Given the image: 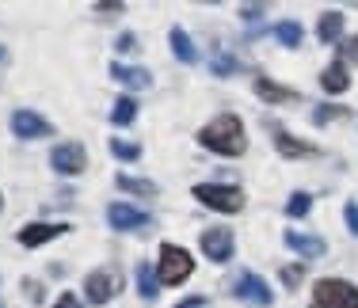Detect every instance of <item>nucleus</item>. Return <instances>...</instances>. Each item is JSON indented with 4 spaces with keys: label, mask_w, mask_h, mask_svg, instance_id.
Returning a JSON list of instances; mask_svg holds the SVG:
<instances>
[{
    "label": "nucleus",
    "mask_w": 358,
    "mask_h": 308,
    "mask_svg": "<svg viewBox=\"0 0 358 308\" xmlns=\"http://www.w3.org/2000/svg\"><path fill=\"white\" fill-rule=\"evenodd\" d=\"M199 141H202V149L217 152V156H241L244 145H248L244 141V130H241V118H233V115H217L199 133Z\"/></svg>",
    "instance_id": "1"
},
{
    "label": "nucleus",
    "mask_w": 358,
    "mask_h": 308,
    "mask_svg": "<svg viewBox=\"0 0 358 308\" xmlns=\"http://www.w3.org/2000/svg\"><path fill=\"white\" fill-rule=\"evenodd\" d=\"M309 308H358V289L351 281H339V278H324L313 286V301Z\"/></svg>",
    "instance_id": "2"
},
{
    "label": "nucleus",
    "mask_w": 358,
    "mask_h": 308,
    "mask_svg": "<svg viewBox=\"0 0 358 308\" xmlns=\"http://www.w3.org/2000/svg\"><path fill=\"white\" fill-rule=\"evenodd\" d=\"M191 270H194L191 251H183V247H176V244L160 247V259H157L160 286H179V281H187V274H191Z\"/></svg>",
    "instance_id": "3"
},
{
    "label": "nucleus",
    "mask_w": 358,
    "mask_h": 308,
    "mask_svg": "<svg viewBox=\"0 0 358 308\" xmlns=\"http://www.w3.org/2000/svg\"><path fill=\"white\" fill-rule=\"evenodd\" d=\"M194 198L217 213H241L244 210V191L241 186H217V183H199L194 186Z\"/></svg>",
    "instance_id": "4"
},
{
    "label": "nucleus",
    "mask_w": 358,
    "mask_h": 308,
    "mask_svg": "<svg viewBox=\"0 0 358 308\" xmlns=\"http://www.w3.org/2000/svg\"><path fill=\"white\" fill-rule=\"evenodd\" d=\"M84 289H88V301H92V305H107L110 297L122 289V270H118V267H103V270L88 274Z\"/></svg>",
    "instance_id": "5"
},
{
    "label": "nucleus",
    "mask_w": 358,
    "mask_h": 308,
    "mask_svg": "<svg viewBox=\"0 0 358 308\" xmlns=\"http://www.w3.org/2000/svg\"><path fill=\"white\" fill-rule=\"evenodd\" d=\"M50 164H54V171H62V175H80L88 168V156H84V149L76 141H65L50 152Z\"/></svg>",
    "instance_id": "6"
},
{
    "label": "nucleus",
    "mask_w": 358,
    "mask_h": 308,
    "mask_svg": "<svg viewBox=\"0 0 358 308\" xmlns=\"http://www.w3.org/2000/svg\"><path fill=\"white\" fill-rule=\"evenodd\" d=\"M233 293L241 297V301L259 305V308H267L271 301H275V293L267 289V281H263V278H255V274H241V278H236V286H233Z\"/></svg>",
    "instance_id": "7"
},
{
    "label": "nucleus",
    "mask_w": 358,
    "mask_h": 308,
    "mask_svg": "<svg viewBox=\"0 0 358 308\" xmlns=\"http://www.w3.org/2000/svg\"><path fill=\"white\" fill-rule=\"evenodd\" d=\"M202 251L214 263H229L233 259V233H229V228H210V233H202Z\"/></svg>",
    "instance_id": "8"
},
{
    "label": "nucleus",
    "mask_w": 358,
    "mask_h": 308,
    "mask_svg": "<svg viewBox=\"0 0 358 308\" xmlns=\"http://www.w3.org/2000/svg\"><path fill=\"white\" fill-rule=\"evenodd\" d=\"M12 130H15V137L31 141V137H50V122H46V118H38L35 110H15V115H12Z\"/></svg>",
    "instance_id": "9"
},
{
    "label": "nucleus",
    "mask_w": 358,
    "mask_h": 308,
    "mask_svg": "<svg viewBox=\"0 0 358 308\" xmlns=\"http://www.w3.org/2000/svg\"><path fill=\"white\" fill-rule=\"evenodd\" d=\"M107 217H110V225L122 228V233H126V228H145V225H149V213L134 210V205H126V202H115L107 210Z\"/></svg>",
    "instance_id": "10"
},
{
    "label": "nucleus",
    "mask_w": 358,
    "mask_h": 308,
    "mask_svg": "<svg viewBox=\"0 0 358 308\" xmlns=\"http://www.w3.org/2000/svg\"><path fill=\"white\" fill-rule=\"evenodd\" d=\"M286 244L294 247L297 255H305V259H320V255L328 251V244H324L320 236H301V233H286Z\"/></svg>",
    "instance_id": "11"
},
{
    "label": "nucleus",
    "mask_w": 358,
    "mask_h": 308,
    "mask_svg": "<svg viewBox=\"0 0 358 308\" xmlns=\"http://www.w3.org/2000/svg\"><path fill=\"white\" fill-rule=\"evenodd\" d=\"M62 233H65V225H27V228H20V244L38 247V244H46V240H54Z\"/></svg>",
    "instance_id": "12"
},
{
    "label": "nucleus",
    "mask_w": 358,
    "mask_h": 308,
    "mask_svg": "<svg viewBox=\"0 0 358 308\" xmlns=\"http://www.w3.org/2000/svg\"><path fill=\"white\" fill-rule=\"evenodd\" d=\"M255 91H259V99H267V103H294L297 99V91L282 88V84H271L267 76H255Z\"/></svg>",
    "instance_id": "13"
},
{
    "label": "nucleus",
    "mask_w": 358,
    "mask_h": 308,
    "mask_svg": "<svg viewBox=\"0 0 358 308\" xmlns=\"http://www.w3.org/2000/svg\"><path fill=\"white\" fill-rule=\"evenodd\" d=\"M110 76H115L118 84H126V88H149L152 84V76L145 73V68H126V65H110Z\"/></svg>",
    "instance_id": "14"
},
{
    "label": "nucleus",
    "mask_w": 358,
    "mask_h": 308,
    "mask_svg": "<svg viewBox=\"0 0 358 308\" xmlns=\"http://www.w3.org/2000/svg\"><path fill=\"white\" fill-rule=\"evenodd\" d=\"M320 84H324V91H347V84H351V76H347V65L343 61H331L328 68H324V76H320Z\"/></svg>",
    "instance_id": "15"
},
{
    "label": "nucleus",
    "mask_w": 358,
    "mask_h": 308,
    "mask_svg": "<svg viewBox=\"0 0 358 308\" xmlns=\"http://www.w3.org/2000/svg\"><path fill=\"white\" fill-rule=\"evenodd\" d=\"M172 50H176V57H179V61H187V65H191L194 57H199V50H194L191 34H187L183 27H172Z\"/></svg>",
    "instance_id": "16"
},
{
    "label": "nucleus",
    "mask_w": 358,
    "mask_h": 308,
    "mask_svg": "<svg viewBox=\"0 0 358 308\" xmlns=\"http://www.w3.org/2000/svg\"><path fill=\"white\" fill-rule=\"evenodd\" d=\"M118 186H122L126 194H138V198H152L157 194V183H149V179H134V175H118L115 179Z\"/></svg>",
    "instance_id": "17"
},
{
    "label": "nucleus",
    "mask_w": 358,
    "mask_h": 308,
    "mask_svg": "<svg viewBox=\"0 0 358 308\" xmlns=\"http://www.w3.org/2000/svg\"><path fill=\"white\" fill-rule=\"evenodd\" d=\"M339 31H343V15H339V12H324L320 27H317L320 42H336V38H339Z\"/></svg>",
    "instance_id": "18"
},
{
    "label": "nucleus",
    "mask_w": 358,
    "mask_h": 308,
    "mask_svg": "<svg viewBox=\"0 0 358 308\" xmlns=\"http://www.w3.org/2000/svg\"><path fill=\"white\" fill-rule=\"evenodd\" d=\"M157 281H160V274L152 270L149 263H141V267H138V289H141L145 301H152V297H157Z\"/></svg>",
    "instance_id": "19"
},
{
    "label": "nucleus",
    "mask_w": 358,
    "mask_h": 308,
    "mask_svg": "<svg viewBox=\"0 0 358 308\" xmlns=\"http://www.w3.org/2000/svg\"><path fill=\"white\" fill-rule=\"evenodd\" d=\"M275 145H278V152H282V156H309V152H313V145L297 141V137H289V133H278Z\"/></svg>",
    "instance_id": "20"
},
{
    "label": "nucleus",
    "mask_w": 358,
    "mask_h": 308,
    "mask_svg": "<svg viewBox=\"0 0 358 308\" xmlns=\"http://www.w3.org/2000/svg\"><path fill=\"white\" fill-rule=\"evenodd\" d=\"M134 115H138V103L122 96V99L115 103V110H110V122H115V126H130V122H134Z\"/></svg>",
    "instance_id": "21"
},
{
    "label": "nucleus",
    "mask_w": 358,
    "mask_h": 308,
    "mask_svg": "<svg viewBox=\"0 0 358 308\" xmlns=\"http://www.w3.org/2000/svg\"><path fill=\"white\" fill-rule=\"evenodd\" d=\"M275 38L282 42V46H301V27H297L294 20H286V23L275 27Z\"/></svg>",
    "instance_id": "22"
},
{
    "label": "nucleus",
    "mask_w": 358,
    "mask_h": 308,
    "mask_svg": "<svg viewBox=\"0 0 358 308\" xmlns=\"http://www.w3.org/2000/svg\"><path fill=\"white\" fill-rule=\"evenodd\" d=\"M110 152H115L118 160H138L141 156V149L134 141H122V137H115V141H110Z\"/></svg>",
    "instance_id": "23"
},
{
    "label": "nucleus",
    "mask_w": 358,
    "mask_h": 308,
    "mask_svg": "<svg viewBox=\"0 0 358 308\" xmlns=\"http://www.w3.org/2000/svg\"><path fill=\"white\" fill-rule=\"evenodd\" d=\"M210 68H214L217 76H229V73H236V61L225 54V50H214V57H210Z\"/></svg>",
    "instance_id": "24"
},
{
    "label": "nucleus",
    "mask_w": 358,
    "mask_h": 308,
    "mask_svg": "<svg viewBox=\"0 0 358 308\" xmlns=\"http://www.w3.org/2000/svg\"><path fill=\"white\" fill-rule=\"evenodd\" d=\"M309 205H313V198H309L305 191H297V194H289L286 213H289V217H305V213H309Z\"/></svg>",
    "instance_id": "25"
},
{
    "label": "nucleus",
    "mask_w": 358,
    "mask_h": 308,
    "mask_svg": "<svg viewBox=\"0 0 358 308\" xmlns=\"http://www.w3.org/2000/svg\"><path fill=\"white\" fill-rule=\"evenodd\" d=\"M331 118H347V107H320V110H313V122H317V126H328Z\"/></svg>",
    "instance_id": "26"
},
{
    "label": "nucleus",
    "mask_w": 358,
    "mask_h": 308,
    "mask_svg": "<svg viewBox=\"0 0 358 308\" xmlns=\"http://www.w3.org/2000/svg\"><path fill=\"white\" fill-rule=\"evenodd\" d=\"M122 8H126V4H118V0H99L96 12H99V15H118Z\"/></svg>",
    "instance_id": "27"
},
{
    "label": "nucleus",
    "mask_w": 358,
    "mask_h": 308,
    "mask_svg": "<svg viewBox=\"0 0 358 308\" xmlns=\"http://www.w3.org/2000/svg\"><path fill=\"white\" fill-rule=\"evenodd\" d=\"M118 50H122V54H130V50H138V38H134V34H118V42H115Z\"/></svg>",
    "instance_id": "28"
},
{
    "label": "nucleus",
    "mask_w": 358,
    "mask_h": 308,
    "mask_svg": "<svg viewBox=\"0 0 358 308\" xmlns=\"http://www.w3.org/2000/svg\"><path fill=\"white\" fill-rule=\"evenodd\" d=\"M339 54H343V57H355V61H358V34H355V38H347L343 46H339Z\"/></svg>",
    "instance_id": "29"
},
{
    "label": "nucleus",
    "mask_w": 358,
    "mask_h": 308,
    "mask_svg": "<svg viewBox=\"0 0 358 308\" xmlns=\"http://www.w3.org/2000/svg\"><path fill=\"white\" fill-rule=\"evenodd\" d=\"M347 225H351V233L358 236V202H347Z\"/></svg>",
    "instance_id": "30"
},
{
    "label": "nucleus",
    "mask_w": 358,
    "mask_h": 308,
    "mask_svg": "<svg viewBox=\"0 0 358 308\" xmlns=\"http://www.w3.org/2000/svg\"><path fill=\"white\" fill-rule=\"evenodd\" d=\"M297 278H301V267H286V270H282V281H286V286H297Z\"/></svg>",
    "instance_id": "31"
},
{
    "label": "nucleus",
    "mask_w": 358,
    "mask_h": 308,
    "mask_svg": "<svg viewBox=\"0 0 358 308\" xmlns=\"http://www.w3.org/2000/svg\"><path fill=\"white\" fill-rule=\"evenodd\" d=\"M54 308H80V301H76L73 293H62V297H57V305H54Z\"/></svg>",
    "instance_id": "32"
},
{
    "label": "nucleus",
    "mask_w": 358,
    "mask_h": 308,
    "mask_svg": "<svg viewBox=\"0 0 358 308\" xmlns=\"http://www.w3.org/2000/svg\"><path fill=\"white\" fill-rule=\"evenodd\" d=\"M241 15H244V20H252V23H255V20L263 15V8H259V4H252V8L244 4V8H241Z\"/></svg>",
    "instance_id": "33"
},
{
    "label": "nucleus",
    "mask_w": 358,
    "mask_h": 308,
    "mask_svg": "<svg viewBox=\"0 0 358 308\" xmlns=\"http://www.w3.org/2000/svg\"><path fill=\"white\" fill-rule=\"evenodd\" d=\"M176 308H206V301H202V297H191V301H183V305H176Z\"/></svg>",
    "instance_id": "34"
},
{
    "label": "nucleus",
    "mask_w": 358,
    "mask_h": 308,
    "mask_svg": "<svg viewBox=\"0 0 358 308\" xmlns=\"http://www.w3.org/2000/svg\"><path fill=\"white\" fill-rule=\"evenodd\" d=\"M27 297L38 305V301H42V289H38V286H31V281H27Z\"/></svg>",
    "instance_id": "35"
},
{
    "label": "nucleus",
    "mask_w": 358,
    "mask_h": 308,
    "mask_svg": "<svg viewBox=\"0 0 358 308\" xmlns=\"http://www.w3.org/2000/svg\"><path fill=\"white\" fill-rule=\"evenodd\" d=\"M0 205H4V202H0Z\"/></svg>",
    "instance_id": "36"
},
{
    "label": "nucleus",
    "mask_w": 358,
    "mask_h": 308,
    "mask_svg": "<svg viewBox=\"0 0 358 308\" xmlns=\"http://www.w3.org/2000/svg\"><path fill=\"white\" fill-rule=\"evenodd\" d=\"M0 308H4V305H0Z\"/></svg>",
    "instance_id": "37"
}]
</instances>
